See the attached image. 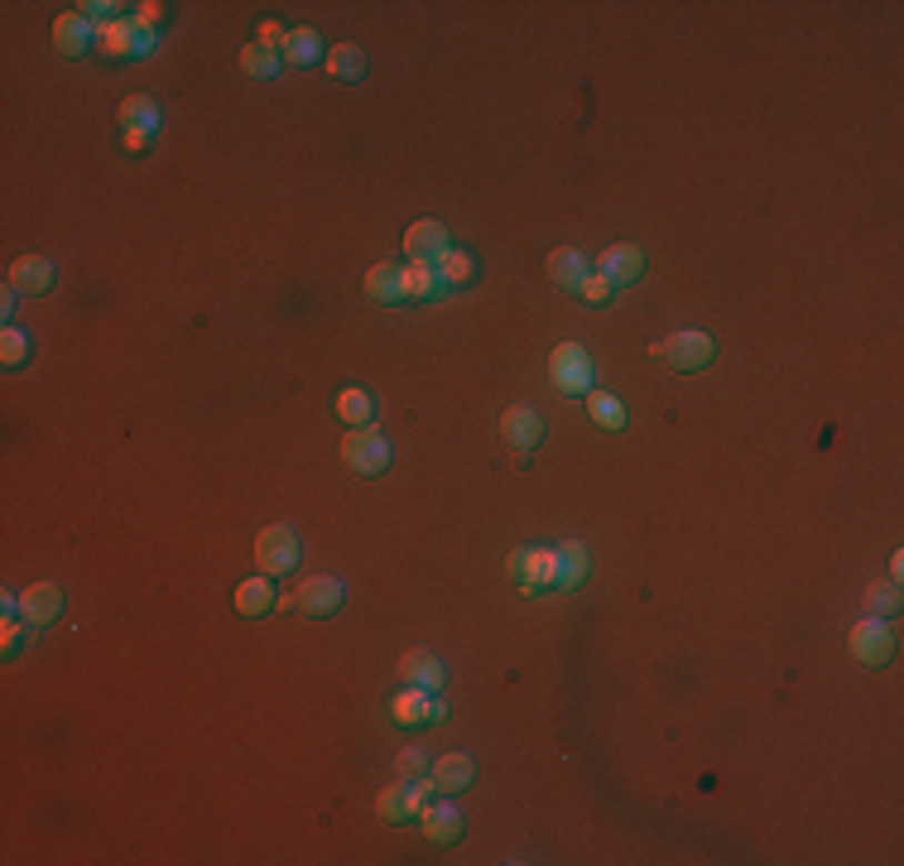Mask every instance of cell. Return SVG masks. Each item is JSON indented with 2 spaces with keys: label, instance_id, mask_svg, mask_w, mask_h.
I'll return each mask as SVG.
<instances>
[{
  "label": "cell",
  "instance_id": "1",
  "mask_svg": "<svg viewBox=\"0 0 904 866\" xmlns=\"http://www.w3.org/2000/svg\"><path fill=\"white\" fill-rule=\"evenodd\" d=\"M650 356L660 361V366L679 371V375H697L712 366V356H717V342L707 338V332H693V328H679L669 332V338H660L650 346Z\"/></svg>",
  "mask_w": 904,
  "mask_h": 866
},
{
  "label": "cell",
  "instance_id": "2",
  "mask_svg": "<svg viewBox=\"0 0 904 866\" xmlns=\"http://www.w3.org/2000/svg\"><path fill=\"white\" fill-rule=\"evenodd\" d=\"M510 583H515L524 597H544V592H559V548H515L505 563Z\"/></svg>",
  "mask_w": 904,
  "mask_h": 866
},
{
  "label": "cell",
  "instance_id": "3",
  "mask_svg": "<svg viewBox=\"0 0 904 866\" xmlns=\"http://www.w3.org/2000/svg\"><path fill=\"white\" fill-rule=\"evenodd\" d=\"M429 794H433L429 775H424V779H404V775L390 779V785L375 794V818L390 823V828H400V823H414L419 814H424Z\"/></svg>",
  "mask_w": 904,
  "mask_h": 866
},
{
  "label": "cell",
  "instance_id": "4",
  "mask_svg": "<svg viewBox=\"0 0 904 866\" xmlns=\"http://www.w3.org/2000/svg\"><path fill=\"white\" fill-rule=\"evenodd\" d=\"M299 558H303V540H299L294 525H265V530L255 534V568L265 573V577L294 573Z\"/></svg>",
  "mask_w": 904,
  "mask_h": 866
},
{
  "label": "cell",
  "instance_id": "5",
  "mask_svg": "<svg viewBox=\"0 0 904 866\" xmlns=\"http://www.w3.org/2000/svg\"><path fill=\"white\" fill-rule=\"evenodd\" d=\"M549 381H553L559 395H582V400H587V390L596 381L587 346H582V342H559V346H553V352H549Z\"/></svg>",
  "mask_w": 904,
  "mask_h": 866
},
{
  "label": "cell",
  "instance_id": "6",
  "mask_svg": "<svg viewBox=\"0 0 904 866\" xmlns=\"http://www.w3.org/2000/svg\"><path fill=\"white\" fill-rule=\"evenodd\" d=\"M852 659L862 664V669H885V664L895 659V626L885 616H862L852 626Z\"/></svg>",
  "mask_w": 904,
  "mask_h": 866
},
{
  "label": "cell",
  "instance_id": "7",
  "mask_svg": "<svg viewBox=\"0 0 904 866\" xmlns=\"http://www.w3.org/2000/svg\"><path fill=\"white\" fill-rule=\"evenodd\" d=\"M97 53L111 58V63H125V58H150L154 53V34L135 24V14H130V20H107V24H97Z\"/></svg>",
  "mask_w": 904,
  "mask_h": 866
},
{
  "label": "cell",
  "instance_id": "8",
  "mask_svg": "<svg viewBox=\"0 0 904 866\" xmlns=\"http://www.w3.org/2000/svg\"><path fill=\"white\" fill-rule=\"evenodd\" d=\"M342 462L352 467L356 476H381L390 467V443L375 424H361L342 439Z\"/></svg>",
  "mask_w": 904,
  "mask_h": 866
},
{
  "label": "cell",
  "instance_id": "9",
  "mask_svg": "<svg viewBox=\"0 0 904 866\" xmlns=\"http://www.w3.org/2000/svg\"><path fill=\"white\" fill-rule=\"evenodd\" d=\"M448 717V703L439 698V693H429V688H414V684H404L395 698H390V722L404 732H414V727H433V722H443Z\"/></svg>",
  "mask_w": 904,
  "mask_h": 866
},
{
  "label": "cell",
  "instance_id": "10",
  "mask_svg": "<svg viewBox=\"0 0 904 866\" xmlns=\"http://www.w3.org/2000/svg\"><path fill=\"white\" fill-rule=\"evenodd\" d=\"M342 602H346V587L338 583V577L318 573V577H303L280 606H289V612H299V616H332Z\"/></svg>",
  "mask_w": 904,
  "mask_h": 866
},
{
  "label": "cell",
  "instance_id": "11",
  "mask_svg": "<svg viewBox=\"0 0 904 866\" xmlns=\"http://www.w3.org/2000/svg\"><path fill=\"white\" fill-rule=\"evenodd\" d=\"M501 439L515 447L520 457H530L539 443H544V414L530 410V404H515V410H505L501 419Z\"/></svg>",
  "mask_w": 904,
  "mask_h": 866
},
{
  "label": "cell",
  "instance_id": "12",
  "mask_svg": "<svg viewBox=\"0 0 904 866\" xmlns=\"http://www.w3.org/2000/svg\"><path fill=\"white\" fill-rule=\"evenodd\" d=\"M419 828H424V837L429 843H439V847H452L458 837L466 833V823H462V808L448 799H433V804H424V814H419Z\"/></svg>",
  "mask_w": 904,
  "mask_h": 866
},
{
  "label": "cell",
  "instance_id": "13",
  "mask_svg": "<svg viewBox=\"0 0 904 866\" xmlns=\"http://www.w3.org/2000/svg\"><path fill=\"white\" fill-rule=\"evenodd\" d=\"M596 270H602L616 289H631V284L645 280V251H640V245H625V241L606 245L602 260H596Z\"/></svg>",
  "mask_w": 904,
  "mask_h": 866
},
{
  "label": "cell",
  "instance_id": "14",
  "mask_svg": "<svg viewBox=\"0 0 904 866\" xmlns=\"http://www.w3.org/2000/svg\"><path fill=\"white\" fill-rule=\"evenodd\" d=\"M476 779V765H472V756L466 751H448V756H439L429 765V785H433V794H462L466 785Z\"/></svg>",
  "mask_w": 904,
  "mask_h": 866
},
{
  "label": "cell",
  "instance_id": "15",
  "mask_svg": "<svg viewBox=\"0 0 904 866\" xmlns=\"http://www.w3.org/2000/svg\"><path fill=\"white\" fill-rule=\"evenodd\" d=\"M53 43H58V53H63V58H82V53L97 49V29H92L87 14L68 10V14H58V20H53Z\"/></svg>",
  "mask_w": 904,
  "mask_h": 866
},
{
  "label": "cell",
  "instance_id": "16",
  "mask_svg": "<svg viewBox=\"0 0 904 866\" xmlns=\"http://www.w3.org/2000/svg\"><path fill=\"white\" fill-rule=\"evenodd\" d=\"M20 616L29 621V626H53L58 616H63V587L58 583H34L20 592Z\"/></svg>",
  "mask_w": 904,
  "mask_h": 866
},
{
  "label": "cell",
  "instance_id": "17",
  "mask_svg": "<svg viewBox=\"0 0 904 866\" xmlns=\"http://www.w3.org/2000/svg\"><path fill=\"white\" fill-rule=\"evenodd\" d=\"M400 678H404V684H414V688L439 693L448 669H443V659L433 655V650H404V655H400Z\"/></svg>",
  "mask_w": 904,
  "mask_h": 866
},
{
  "label": "cell",
  "instance_id": "18",
  "mask_svg": "<svg viewBox=\"0 0 904 866\" xmlns=\"http://www.w3.org/2000/svg\"><path fill=\"white\" fill-rule=\"evenodd\" d=\"M404 251H410L414 260H439L443 251H452V236L443 222H433V216H424V222H410V231H404Z\"/></svg>",
  "mask_w": 904,
  "mask_h": 866
},
{
  "label": "cell",
  "instance_id": "19",
  "mask_svg": "<svg viewBox=\"0 0 904 866\" xmlns=\"http://www.w3.org/2000/svg\"><path fill=\"white\" fill-rule=\"evenodd\" d=\"M6 284L14 289V294H49L53 289V260L43 255H20L6 274Z\"/></svg>",
  "mask_w": 904,
  "mask_h": 866
},
{
  "label": "cell",
  "instance_id": "20",
  "mask_svg": "<svg viewBox=\"0 0 904 866\" xmlns=\"http://www.w3.org/2000/svg\"><path fill=\"white\" fill-rule=\"evenodd\" d=\"M115 121H121L125 135H144V140H154V135H159V101H154V97H144V92L125 97V101H121V111H115Z\"/></svg>",
  "mask_w": 904,
  "mask_h": 866
},
{
  "label": "cell",
  "instance_id": "21",
  "mask_svg": "<svg viewBox=\"0 0 904 866\" xmlns=\"http://www.w3.org/2000/svg\"><path fill=\"white\" fill-rule=\"evenodd\" d=\"M280 58H284V63H294V68H313V63H323V58H328V43H323L318 29L303 24V29H289V34H284Z\"/></svg>",
  "mask_w": 904,
  "mask_h": 866
},
{
  "label": "cell",
  "instance_id": "22",
  "mask_svg": "<svg viewBox=\"0 0 904 866\" xmlns=\"http://www.w3.org/2000/svg\"><path fill=\"white\" fill-rule=\"evenodd\" d=\"M549 280L553 289H567V294H577L582 280H587V260H582V251H573V245H559V251H549Z\"/></svg>",
  "mask_w": 904,
  "mask_h": 866
},
{
  "label": "cell",
  "instance_id": "23",
  "mask_svg": "<svg viewBox=\"0 0 904 866\" xmlns=\"http://www.w3.org/2000/svg\"><path fill=\"white\" fill-rule=\"evenodd\" d=\"M400 289H404V299H410V303H433V299L448 294V284L439 280V270H433L429 260H414V265H404Z\"/></svg>",
  "mask_w": 904,
  "mask_h": 866
},
{
  "label": "cell",
  "instance_id": "24",
  "mask_svg": "<svg viewBox=\"0 0 904 866\" xmlns=\"http://www.w3.org/2000/svg\"><path fill=\"white\" fill-rule=\"evenodd\" d=\"M592 577V554H587V544L573 540V544H563L559 548V592H577L582 583Z\"/></svg>",
  "mask_w": 904,
  "mask_h": 866
},
{
  "label": "cell",
  "instance_id": "25",
  "mask_svg": "<svg viewBox=\"0 0 904 866\" xmlns=\"http://www.w3.org/2000/svg\"><path fill=\"white\" fill-rule=\"evenodd\" d=\"M274 606H280V597H274V587H270V577L265 573H255V577H245V583L237 587V612L241 616H270Z\"/></svg>",
  "mask_w": 904,
  "mask_h": 866
},
{
  "label": "cell",
  "instance_id": "26",
  "mask_svg": "<svg viewBox=\"0 0 904 866\" xmlns=\"http://www.w3.org/2000/svg\"><path fill=\"white\" fill-rule=\"evenodd\" d=\"M332 410H338V419H342V424H352V429H361V424H375V395H371V390H361V385H346V390H338V400H332Z\"/></svg>",
  "mask_w": 904,
  "mask_h": 866
},
{
  "label": "cell",
  "instance_id": "27",
  "mask_svg": "<svg viewBox=\"0 0 904 866\" xmlns=\"http://www.w3.org/2000/svg\"><path fill=\"white\" fill-rule=\"evenodd\" d=\"M404 265H390V260H381V265L366 270V299L371 303H404Z\"/></svg>",
  "mask_w": 904,
  "mask_h": 866
},
{
  "label": "cell",
  "instance_id": "28",
  "mask_svg": "<svg viewBox=\"0 0 904 866\" xmlns=\"http://www.w3.org/2000/svg\"><path fill=\"white\" fill-rule=\"evenodd\" d=\"M323 68L332 72L338 82H361L366 78V49H356V43H332Z\"/></svg>",
  "mask_w": 904,
  "mask_h": 866
},
{
  "label": "cell",
  "instance_id": "29",
  "mask_svg": "<svg viewBox=\"0 0 904 866\" xmlns=\"http://www.w3.org/2000/svg\"><path fill=\"white\" fill-rule=\"evenodd\" d=\"M587 414H592V424L596 429H606V433H621L625 429V404L611 395V390H587Z\"/></svg>",
  "mask_w": 904,
  "mask_h": 866
},
{
  "label": "cell",
  "instance_id": "30",
  "mask_svg": "<svg viewBox=\"0 0 904 866\" xmlns=\"http://www.w3.org/2000/svg\"><path fill=\"white\" fill-rule=\"evenodd\" d=\"M280 63H284L280 49H270V43H260V39L241 49V72H245L251 82H270L274 72H280Z\"/></svg>",
  "mask_w": 904,
  "mask_h": 866
},
{
  "label": "cell",
  "instance_id": "31",
  "mask_svg": "<svg viewBox=\"0 0 904 866\" xmlns=\"http://www.w3.org/2000/svg\"><path fill=\"white\" fill-rule=\"evenodd\" d=\"M433 270H439V280H443L448 289H462V284H472V280H476V260L466 255V251H458V245L433 260Z\"/></svg>",
  "mask_w": 904,
  "mask_h": 866
},
{
  "label": "cell",
  "instance_id": "32",
  "mask_svg": "<svg viewBox=\"0 0 904 866\" xmlns=\"http://www.w3.org/2000/svg\"><path fill=\"white\" fill-rule=\"evenodd\" d=\"M34 631H39V626H29L24 616H6V626H0V650H6V659L20 655V650L34 641Z\"/></svg>",
  "mask_w": 904,
  "mask_h": 866
},
{
  "label": "cell",
  "instance_id": "33",
  "mask_svg": "<svg viewBox=\"0 0 904 866\" xmlns=\"http://www.w3.org/2000/svg\"><path fill=\"white\" fill-rule=\"evenodd\" d=\"M0 361L14 371V366H24L29 361V338L14 323H6V338H0Z\"/></svg>",
  "mask_w": 904,
  "mask_h": 866
},
{
  "label": "cell",
  "instance_id": "34",
  "mask_svg": "<svg viewBox=\"0 0 904 866\" xmlns=\"http://www.w3.org/2000/svg\"><path fill=\"white\" fill-rule=\"evenodd\" d=\"M900 612V587L895 583H881L866 592V616H895Z\"/></svg>",
  "mask_w": 904,
  "mask_h": 866
},
{
  "label": "cell",
  "instance_id": "35",
  "mask_svg": "<svg viewBox=\"0 0 904 866\" xmlns=\"http://www.w3.org/2000/svg\"><path fill=\"white\" fill-rule=\"evenodd\" d=\"M577 294L587 299V303H596V309H602V303H611V299H616V284H611L602 270H587V280H582V289H577Z\"/></svg>",
  "mask_w": 904,
  "mask_h": 866
},
{
  "label": "cell",
  "instance_id": "36",
  "mask_svg": "<svg viewBox=\"0 0 904 866\" xmlns=\"http://www.w3.org/2000/svg\"><path fill=\"white\" fill-rule=\"evenodd\" d=\"M424 765H429V761H424V751H419V746H404L400 756H395V771H400L404 779H419V775H424Z\"/></svg>",
  "mask_w": 904,
  "mask_h": 866
},
{
  "label": "cell",
  "instance_id": "37",
  "mask_svg": "<svg viewBox=\"0 0 904 866\" xmlns=\"http://www.w3.org/2000/svg\"><path fill=\"white\" fill-rule=\"evenodd\" d=\"M135 24L154 34L159 24H169V6H164V0H150V6H140V10H135Z\"/></svg>",
  "mask_w": 904,
  "mask_h": 866
},
{
  "label": "cell",
  "instance_id": "38",
  "mask_svg": "<svg viewBox=\"0 0 904 866\" xmlns=\"http://www.w3.org/2000/svg\"><path fill=\"white\" fill-rule=\"evenodd\" d=\"M115 10H125V6H111V0H107V6H101V0H87V6H78V14H87V20H101V24H107V20H121Z\"/></svg>",
  "mask_w": 904,
  "mask_h": 866
},
{
  "label": "cell",
  "instance_id": "39",
  "mask_svg": "<svg viewBox=\"0 0 904 866\" xmlns=\"http://www.w3.org/2000/svg\"><path fill=\"white\" fill-rule=\"evenodd\" d=\"M125 150L140 154V150H150V140H144V135H125Z\"/></svg>",
  "mask_w": 904,
  "mask_h": 866
}]
</instances>
